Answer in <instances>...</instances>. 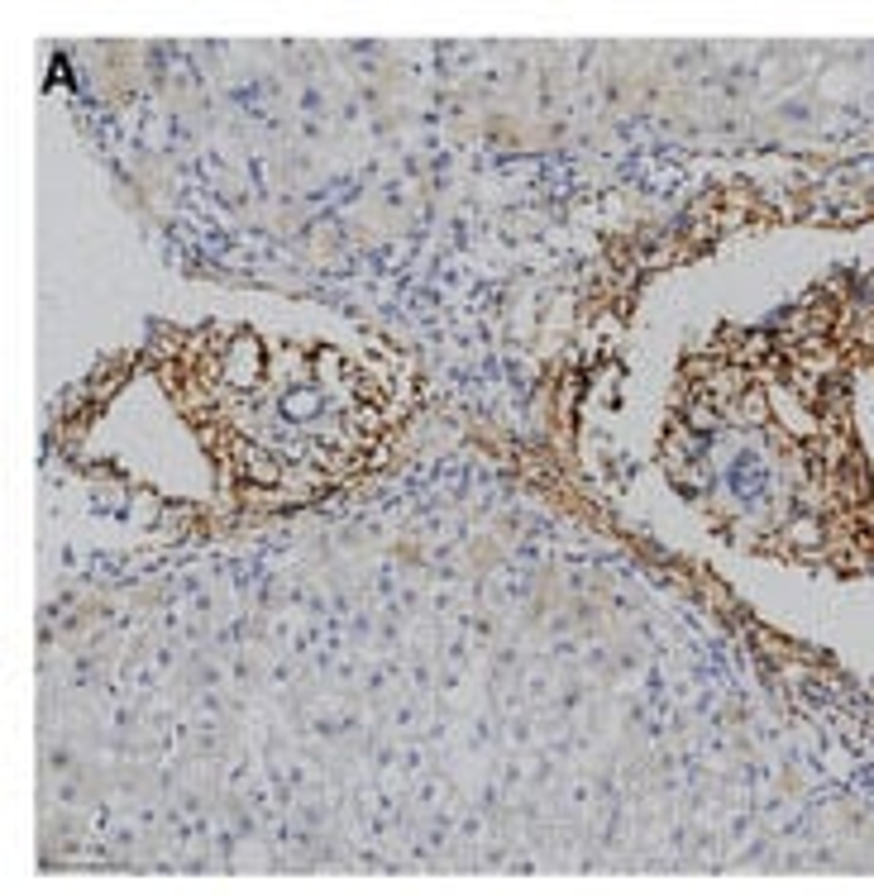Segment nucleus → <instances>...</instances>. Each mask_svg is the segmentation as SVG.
<instances>
[{"mask_svg":"<svg viewBox=\"0 0 874 896\" xmlns=\"http://www.w3.org/2000/svg\"><path fill=\"white\" fill-rule=\"evenodd\" d=\"M167 373L225 478L249 492H282V500L325 492L359 472L373 439V401L330 349L268 344L244 329L215 349L201 339L197 353L163 363Z\"/></svg>","mask_w":874,"mask_h":896,"instance_id":"1","label":"nucleus"}]
</instances>
